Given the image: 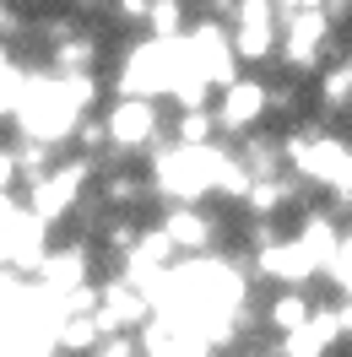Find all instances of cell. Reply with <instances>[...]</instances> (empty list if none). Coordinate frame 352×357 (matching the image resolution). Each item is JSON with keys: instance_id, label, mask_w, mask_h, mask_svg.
I'll return each instance as SVG.
<instances>
[{"instance_id": "obj_1", "label": "cell", "mask_w": 352, "mask_h": 357, "mask_svg": "<svg viewBox=\"0 0 352 357\" xmlns=\"http://www.w3.org/2000/svg\"><path fill=\"white\" fill-rule=\"evenodd\" d=\"M103 125L114 141V162H147L157 146H168V103L163 98H109Z\"/></svg>"}, {"instance_id": "obj_2", "label": "cell", "mask_w": 352, "mask_h": 357, "mask_svg": "<svg viewBox=\"0 0 352 357\" xmlns=\"http://www.w3.org/2000/svg\"><path fill=\"white\" fill-rule=\"evenodd\" d=\"M336 49H342V27L330 11H293L282 17V54H277V66L287 76H320V70L336 60Z\"/></svg>"}, {"instance_id": "obj_3", "label": "cell", "mask_w": 352, "mask_h": 357, "mask_svg": "<svg viewBox=\"0 0 352 357\" xmlns=\"http://www.w3.org/2000/svg\"><path fill=\"white\" fill-rule=\"evenodd\" d=\"M228 38H233V54H239L244 70H277V54H282V11L277 0H239L233 22H228Z\"/></svg>"}, {"instance_id": "obj_4", "label": "cell", "mask_w": 352, "mask_h": 357, "mask_svg": "<svg viewBox=\"0 0 352 357\" xmlns=\"http://www.w3.org/2000/svg\"><path fill=\"white\" fill-rule=\"evenodd\" d=\"M217 125H222V141H239V135L261 130L265 119H271V76H261V70H244V76H233L228 87L217 92Z\"/></svg>"}, {"instance_id": "obj_5", "label": "cell", "mask_w": 352, "mask_h": 357, "mask_svg": "<svg viewBox=\"0 0 352 357\" xmlns=\"http://www.w3.org/2000/svg\"><path fill=\"white\" fill-rule=\"evenodd\" d=\"M92 195L103 201V211H157L147 162H103V168H98V184H92Z\"/></svg>"}, {"instance_id": "obj_6", "label": "cell", "mask_w": 352, "mask_h": 357, "mask_svg": "<svg viewBox=\"0 0 352 357\" xmlns=\"http://www.w3.org/2000/svg\"><path fill=\"white\" fill-rule=\"evenodd\" d=\"M314 298L320 292L314 287H271L261 298V325H265V335H293L298 325H309V314H314Z\"/></svg>"}, {"instance_id": "obj_7", "label": "cell", "mask_w": 352, "mask_h": 357, "mask_svg": "<svg viewBox=\"0 0 352 357\" xmlns=\"http://www.w3.org/2000/svg\"><path fill=\"white\" fill-rule=\"evenodd\" d=\"M239 162L249 168V178H271V174H287V152H282V130H249L233 141Z\"/></svg>"}, {"instance_id": "obj_8", "label": "cell", "mask_w": 352, "mask_h": 357, "mask_svg": "<svg viewBox=\"0 0 352 357\" xmlns=\"http://www.w3.org/2000/svg\"><path fill=\"white\" fill-rule=\"evenodd\" d=\"M217 109H168V146H217Z\"/></svg>"}, {"instance_id": "obj_9", "label": "cell", "mask_w": 352, "mask_h": 357, "mask_svg": "<svg viewBox=\"0 0 352 357\" xmlns=\"http://www.w3.org/2000/svg\"><path fill=\"white\" fill-rule=\"evenodd\" d=\"M196 22V6H184V0H157L152 6V22H147V38L157 44H179L184 33Z\"/></svg>"}, {"instance_id": "obj_10", "label": "cell", "mask_w": 352, "mask_h": 357, "mask_svg": "<svg viewBox=\"0 0 352 357\" xmlns=\"http://www.w3.org/2000/svg\"><path fill=\"white\" fill-rule=\"evenodd\" d=\"M152 6L157 0H109V33H147V22H152Z\"/></svg>"}, {"instance_id": "obj_11", "label": "cell", "mask_w": 352, "mask_h": 357, "mask_svg": "<svg viewBox=\"0 0 352 357\" xmlns=\"http://www.w3.org/2000/svg\"><path fill=\"white\" fill-rule=\"evenodd\" d=\"M17 190H22V168H17L11 141H0V195H17Z\"/></svg>"}, {"instance_id": "obj_12", "label": "cell", "mask_w": 352, "mask_h": 357, "mask_svg": "<svg viewBox=\"0 0 352 357\" xmlns=\"http://www.w3.org/2000/svg\"><path fill=\"white\" fill-rule=\"evenodd\" d=\"M239 0H196V17H212V22H233Z\"/></svg>"}, {"instance_id": "obj_13", "label": "cell", "mask_w": 352, "mask_h": 357, "mask_svg": "<svg viewBox=\"0 0 352 357\" xmlns=\"http://www.w3.org/2000/svg\"><path fill=\"white\" fill-rule=\"evenodd\" d=\"M60 6H66V11H76L82 22H87V17H103V11H109V0H60Z\"/></svg>"}, {"instance_id": "obj_14", "label": "cell", "mask_w": 352, "mask_h": 357, "mask_svg": "<svg viewBox=\"0 0 352 357\" xmlns=\"http://www.w3.org/2000/svg\"><path fill=\"white\" fill-rule=\"evenodd\" d=\"M330 0H277V11L282 17H293V11H325Z\"/></svg>"}, {"instance_id": "obj_15", "label": "cell", "mask_w": 352, "mask_h": 357, "mask_svg": "<svg viewBox=\"0 0 352 357\" xmlns=\"http://www.w3.org/2000/svg\"><path fill=\"white\" fill-rule=\"evenodd\" d=\"M347 130H352V109H347Z\"/></svg>"}, {"instance_id": "obj_16", "label": "cell", "mask_w": 352, "mask_h": 357, "mask_svg": "<svg viewBox=\"0 0 352 357\" xmlns=\"http://www.w3.org/2000/svg\"><path fill=\"white\" fill-rule=\"evenodd\" d=\"M184 6H196V0H184Z\"/></svg>"}]
</instances>
